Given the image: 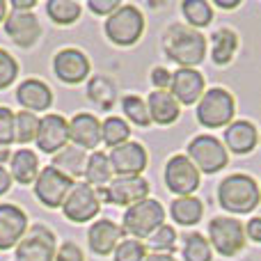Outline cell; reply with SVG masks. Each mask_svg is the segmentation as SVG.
I'll return each instance as SVG.
<instances>
[{"mask_svg":"<svg viewBox=\"0 0 261 261\" xmlns=\"http://www.w3.org/2000/svg\"><path fill=\"white\" fill-rule=\"evenodd\" d=\"M12 179H16L18 184H35L37 176H39V158H37L35 151H30V149H18L16 153L12 156Z\"/></svg>","mask_w":261,"mask_h":261,"instance_id":"cb8c5ba5","label":"cell"},{"mask_svg":"<svg viewBox=\"0 0 261 261\" xmlns=\"http://www.w3.org/2000/svg\"><path fill=\"white\" fill-rule=\"evenodd\" d=\"M165 220V211H163L161 202L156 199H142V202L128 206V211L124 213V225L122 229L128 231L133 239H149L158 227H163Z\"/></svg>","mask_w":261,"mask_h":261,"instance_id":"5b68a950","label":"cell"},{"mask_svg":"<svg viewBox=\"0 0 261 261\" xmlns=\"http://www.w3.org/2000/svg\"><path fill=\"white\" fill-rule=\"evenodd\" d=\"M170 92L179 103L193 106L204 96V76L197 69H176L172 73Z\"/></svg>","mask_w":261,"mask_h":261,"instance_id":"ac0fdd59","label":"cell"},{"mask_svg":"<svg viewBox=\"0 0 261 261\" xmlns=\"http://www.w3.org/2000/svg\"><path fill=\"white\" fill-rule=\"evenodd\" d=\"M55 261H85V259H83V252L76 243H62V248L55 254Z\"/></svg>","mask_w":261,"mask_h":261,"instance_id":"ab89813d","label":"cell"},{"mask_svg":"<svg viewBox=\"0 0 261 261\" xmlns=\"http://www.w3.org/2000/svg\"><path fill=\"white\" fill-rule=\"evenodd\" d=\"M128 135H130V128L122 117H108L103 124H101V140L113 149L126 142Z\"/></svg>","mask_w":261,"mask_h":261,"instance_id":"f546056e","label":"cell"},{"mask_svg":"<svg viewBox=\"0 0 261 261\" xmlns=\"http://www.w3.org/2000/svg\"><path fill=\"white\" fill-rule=\"evenodd\" d=\"M55 236L50 229L37 225L16 245V261H55Z\"/></svg>","mask_w":261,"mask_h":261,"instance_id":"30bf717a","label":"cell"},{"mask_svg":"<svg viewBox=\"0 0 261 261\" xmlns=\"http://www.w3.org/2000/svg\"><path fill=\"white\" fill-rule=\"evenodd\" d=\"M37 130H39V119L35 117V113H28V110H21V113L14 117V140L21 144H28L32 140H37Z\"/></svg>","mask_w":261,"mask_h":261,"instance_id":"1f68e13d","label":"cell"},{"mask_svg":"<svg viewBox=\"0 0 261 261\" xmlns=\"http://www.w3.org/2000/svg\"><path fill=\"white\" fill-rule=\"evenodd\" d=\"M184 259L186 261H211V245L197 231L184 236Z\"/></svg>","mask_w":261,"mask_h":261,"instance_id":"4dcf8cb0","label":"cell"},{"mask_svg":"<svg viewBox=\"0 0 261 261\" xmlns=\"http://www.w3.org/2000/svg\"><path fill=\"white\" fill-rule=\"evenodd\" d=\"M151 83H153L156 90H167V87L172 85V73L167 71V69H163V67H156L151 71Z\"/></svg>","mask_w":261,"mask_h":261,"instance_id":"60d3db41","label":"cell"},{"mask_svg":"<svg viewBox=\"0 0 261 261\" xmlns=\"http://www.w3.org/2000/svg\"><path fill=\"white\" fill-rule=\"evenodd\" d=\"M248 236L252 241H257V243H261V218H252L248 222Z\"/></svg>","mask_w":261,"mask_h":261,"instance_id":"b9f144b4","label":"cell"},{"mask_svg":"<svg viewBox=\"0 0 261 261\" xmlns=\"http://www.w3.org/2000/svg\"><path fill=\"white\" fill-rule=\"evenodd\" d=\"M225 142L234 153H248L257 144V128H254V124L245 122V119L231 122L225 130Z\"/></svg>","mask_w":261,"mask_h":261,"instance_id":"603a6c76","label":"cell"},{"mask_svg":"<svg viewBox=\"0 0 261 261\" xmlns=\"http://www.w3.org/2000/svg\"><path fill=\"white\" fill-rule=\"evenodd\" d=\"M69 140L76 147L85 149H96L101 142V124L94 115L90 113H81L69 122Z\"/></svg>","mask_w":261,"mask_h":261,"instance_id":"ffe728a7","label":"cell"},{"mask_svg":"<svg viewBox=\"0 0 261 261\" xmlns=\"http://www.w3.org/2000/svg\"><path fill=\"white\" fill-rule=\"evenodd\" d=\"M71 188H73V181L69 179V176H64L62 172H58L53 165L44 167L35 181L37 197H39V202L48 208L62 206L67 195L71 193Z\"/></svg>","mask_w":261,"mask_h":261,"instance_id":"ba28073f","label":"cell"},{"mask_svg":"<svg viewBox=\"0 0 261 261\" xmlns=\"http://www.w3.org/2000/svg\"><path fill=\"white\" fill-rule=\"evenodd\" d=\"M165 184L179 197H190L199 186V170L188 156H172L165 165Z\"/></svg>","mask_w":261,"mask_h":261,"instance_id":"9c48e42d","label":"cell"},{"mask_svg":"<svg viewBox=\"0 0 261 261\" xmlns=\"http://www.w3.org/2000/svg\"><path fill=\"white\" fill-rule=\"evenodd\" d=\"M28 216L14 204H0V250L18 245L25 236Z\"/></svg>","mask_w":261,"mask_h":261,"instance_id":"2e32d148","label":"cell"},{"mask_svg":"<svg viewBox=\"0 0 261 261\" xmlns=\"http://www.w3.org/2000/svg\"><path fill=\"white\" fill-rule=\"evenodd\" d=\"M218 202L225 211L250 213L261 202L259 186L248 174H229L218 186Z\"/></svg>","mask_w":261,"mask_h":261,"instance_id":"7a4b0ae2","label":"cell"},{"mask_svg":"<svg viewBox=\"0 0 261 261\" xmlns=\"http://www.w3.org/2000/svg\"><path fill=\"white\" fill-rule=\"evenodd\" d=\"M122 234L124 229L119 225H115L113 220H96L90 227L87 241H90L92 252L99 254V257H106V254L117 250V245L122 243Z\"/></svg>","mask_w":261,"mask_h":261,"instance_id":"d6986e66","label":"cell"},{"mask_svg":"<svg viewBox=\"0 0 261 261\" xmlns=\"http://www.w3.org/2000/svg\"><path fill=\"white\" fill-rule=\"evenodd\" d=\"M16 101L28 110V113H35V110H48L53 103V92L48 90V85L37 78L21 83L16 90Z\"/></svg>","mask_w":261,"mask_h":261,"instance_id":"44dd1931","label":"cell"},{"mask_svg":"<svg viewBox=\"0 0 261 261\" xmlns=\"http://www.w3.org/2000/svg\"><path fill=\"white\" fill-rule=\"evenodd\" d=\"M181 12H184V16L188 18V23L193 28L208 25L213 18V9L206 0H186V3L181 5Z\"/></svg>","mask_w":261,"mask_h":261,"instance_id":"d6a6232c","label":"cell"},{"mask_svg":"<svg viewBox=\"0 0 261 261\" xmlns=\"http://www.w3.org/2000/svg\"><path fill=\"white\" fill-rule=\"evenodd\" d=\"M5 12H7V3H5V0H0V21L5 18Z\"/></svg>","mask_w":261,"mask_h":261,"instance_id":"7dc6e473","label":"cell"},{"mask_svg":"<svg viewBox=\"0 0 261 261\" xmlns=\"http://www.w3.org/2000/svg\"><path fill=\"white\" fill-rule=\"evenodd\" d=\"M53 69L60 81L69 83V85H78L90 76V60H87L85 53H81L76 48H64L55 55Z\"/></svg>","mask_w":261,"mask_h":261,"instance_id":"5bb4252c","label":"cell"},{"mask_svg":"<svg viewBox=\"0 0 261 261\" xmlns=\"http://www.w3.org/2000/svg\"><path fill=\"white\" fill-rule=\"evenodd\" d=\"M144 30V16L135 5H122L115 14L106 18V35L113 44L130 46L142 37Z\"/></svg>","mask_w":261,"mask_h":261,"instance_id":"277c9868","label":"cell"},{"mask_svg":"<svg viewBox=\"0 0 261 261\" xmlns=\"http://www.w3.org/2000/svg\"><path fill=\"white\" fill-rule=\"evenodd\" d=\"M213 39V50H211V60L216 64H227L236 53V46H239V39L231 30L222 28V30H216L211 35Z\"/></svg>","mask_w":261,"mask_h":261,"instance_id":"4316f807","label":"cell"},{"mask_svg":"<svg viewBox=\"0 0 261 261\" xmlns=\"http://www.w3.org/2000/svg\"><path fill=\"white\" fill-rule=\"evenodd\" d=\"M85 165H87V156H85V151H83L81 147H64L60 153H55V158H53V167L58 172H62L64 176H69V179H76V176H81V174H85Z\"/></svg>","mask_w":261,"mask_h":261,"instance_id":"d4e9b609","label":"cell"},{"mask_svg":"<svg viewBox=\"0 0 261 261\" xmlns=\"http://www.w3.org/2000/svg\"><path fill=\"white\" fill-rule=\"evenodd\" d=\"M110 167L113 174L119 176H140L147 167V151L140 142H124L110 151Z\"/></svg>","mask_w":261,"mask_h":261,"instance_id":"4fadbf2b","label":"cell"},{"mask_svg":"<svg viewBox=\"0 0 261 261\" xmlns=\"http://www.w3.org/2000/svg\"><path fill=\"white\" fill-rule=\"evenodd\" d=\"M35 0H12V9L14 12H30L35 7Z\"/></svg>","mask_w":261,"mask_h":261,"instance_id":"ee69618b","label":"cell"},{"mask_svg":"<svg viewBox=\"0 0 261 261\" xmlns=\"http://www.w3.org/2000/svg\"><path fill=\"white\" fill-rule=\"evenodd\" d=\"M7 156H9V151H5V149H0V163H3Z\"/></svg>","mask_w":261,"mask_h":261,"instance_id":"c3c4849f","label":"cell"},{"mask_svg":"<svg viewBox=\"0 0 261 261\" xmlns=\"http://www.w3.org/2000/svg\"><path fill=\"white\" fill-rule=\"evenodd\" d=\"M99 195L90 184H73L71 193L62 204L64 216L71 222H87L99 216Z\"/></svg>","mask_w":261,"mask_h":261,"instance_id":"7c38bea8","label":"cell"},{"mask_svg":"<svg viewBox=\"0 0 261 261\" xmlns=\"http://www.w3.org/2000/svg\"><path fill=\"white\" fill-rule=\"evenodd\" d=\"M172 218H174L179 225H195V222H199V218H202V202H199L197 197H176L174 202H172Z\"/></svg>","mask_w":261,"mask_h":261,"instance_id":"83f0119b","label":"cell"},{"mask_svg":"<svg viewBox=\"0 0 261 261\" xmlns=\"http://www.w3.org/2000/svg\"><path fill=\"white\" fill-rule=\"evenodd\" d=\"M99 197H106L110 204L117 206H133V204L147 199L149 184L142 176H117L108 184V188H99Z\"/></svg>","mask_w":261,"mask_h":261,"instance_id":"8fae6325","label":"cell"},{"mask_svg":"<svg viewBox=\"0 0 261 261\" xmlns=\"http://www.w3.org/2000/svg\"><path fill=\"white\" fill-rule=\"evenodd\" d=\"M147 108L149 115H151V122L161 124V126H167V124L176 122L179 119V101L174 99L170 90H156L149 94L147 99Z\"/></svg>","mask_w":261,"mask_h":261,"instance_id":"7402d4cb","label":"cell"},{"mask_svg":"<svg viewBox=\"0 0 261 261\" xmlns=\"http://www.w3.org/2000/svg\"><path fill=\"white\" fill-rule=\"evenodd\" d=\"M147 259V248L138 239H124L115 250V261H144Z\"/></svg>","mask_w":261,"mask_h":261,"instance_id":"d590c367","label":"cell"},{"mask_svg":"<svg viewBox=\"0 0 261 261\" xmlns=\"http://www.w3.org/2000/svg\"><path fill=\"white\" fill-rule=\"evenodd\" d=\"M216 5L218 7H225V9H234V7H239V0H234V3H231V0H216Z\"/></svg>","mask_w":261,"mask_h":261,"instance_id":"bcb514c9","label":"cell"},{"mask_svg":"<svg viewBox=\"0 0 261 261\" xmlns=\"http://www.w3.org/2000/svg\"><path fill=\"white\" fill-rule=\"evenodd\" d=\"M9 188H12V174L0 165V195H5Z\"/></svg>","mask_w":261,"mask_h":261,"instance_id":"7bdbcfd3","label":"cell"},{"mask_svg":"<svg viewBox=\"0 0 261 261\" xmlns=\"http://www.w3.org/2000/svg\"><path fill=\"white\" fill-rule=\"evenodd\" d=\"M149 245L156 250V254H170L176 245V231L174 227L163 225L149 236Z\"/></svg>","mask_w":261,"mask_h":261,"instance_id":"e575fe53","label":"cell"},{"mask_svg":"<svg viewBox=\"0 0 261 261\" xmlns=\"http://www.w3.org/2000/svg\"><path fill=\"white\" fill-rule=\"evenodd\" d=\"M14 117L16 115L9 108H0V149L14 142Z\"/></svg>","mask_w":261,"mask_h":261,"instance_id":"74e56055","label":"cell"},{"mask_svg":"<svg viewBox=\"0 0 261 261\" xmlns=\"http://www.w3.org/2000/svg\"><path fill=\"white\" fill-rule=\"evenodd\" d=\"M85 179L92 188H108V184L113 181V167H110V158L106 153L94 151L87 158Z\"/></svg>","mask_w":261,"mask_h":261,"instance_id":"484cf974","label":"cell"},{"mask_svg":"<svg viewBox=\"0 0 261 261\" xmlns=\"http://www.w3.org/2000/svg\"><path fill=\"white\" fill-rule=\"evenodd\" d=\"M234 113V96L222 87H213V90L204 92V96L197 103V122L206 128H222L227 124H231Z\"/></svg>","mask_w":261,"mask_h":261,"instance_id":"3957f363","label":"cell"},{"mask_svg":"<svg viewBox=\"0 0 261 261\" xmlns=\"http://www.w3.org/2000/svg\"><path fill=\"white\" fill-rule=\"evenodd\" d=\"M208 239H211V245L216 248L218 254L234 257L245 245V229L234 218H213L208 222Z\"/></svg>","mask_w":261,"mask_h":261,"instance_id":"52a82bcc","label":"cell"},{"mask_svg":"<svg viewBox=\"0 0 261 261\" xmlns=\"http://www.w3.org/2000/svg\"><path fill=\"white\" fill-rule=\"evenodd\" d=\"M46 12H48V16L53 18L58 25H71L73 21L81 18L83 7L78 3H73V0H48Z\"/></svg>","mask_w":261,"mask_h":261,"instance_id":"f1b7e54d","label":"cell"},{"mask_svg":"<svg viewBox=\"0 0 261 261\" xmlns=\"http://www.w3.org/2000/svg\"><path fill=\"white\" fill-rule=\"evenodd\" d=\"M122 108H124V115L130 119L133 124L138 126H149L151 124V115H149V108L140 96H124L122 99Z\"/></svg>","mask_w":261,"mask_h":261,"instance_id":"836d02e7","label":"cell"},{"mask_svg":"<svg viewBox=\"0 0 261 261\" xmlns=\"http://www.w3.org/2000/svg\"><path fill=\"white\" fill-rule=\"evenodd\" d=\"M5 32L9 35V39L14 41L16 46H32L41 35V25L37 21V16L32 12H14L7 16L5 21Z\"/></svg>","mask_w":261,"mask_h":261,"instance_id":"e0dca14e","label":"cell"},{"mask_svg":"<svg viewBox=\"0 0 261 261\" xmlns=\"http://www.w3.org/2000/svg\"><path fill=\"white\" fill-rule=\"evenodd\" d=\"M144 261H176V259L172 257V254H156L153 252V254H147V259Z\"/></svg>","mask_w":261,"mask_h":261,"instance_id":"f6af8a7d","label":"cell"},{"mask_svg":"<svg viewBox=\"0 0 261 261\" xmlns=\"http://www.w3.org/2000/svg\"><path fill=\"white\" fill-rule=\"evenodd\" d=\"M163 50L181 69H193L206 55V39L195 28L174 23L167 28L165 37H163Z\"/></svg>","mask_w":261,"mask_h":261,"instance_id":"6da1fadb","label":"cell"},{"mask_svg":"<svg viewBox=\"0 0 261 261\" xmlns=\"http://www.w3.org/2000/svg\"><path fill=\"white\" fill-rule=\"evenodd\" d=\"M188 158L195 163L199 172H206V174H216L222 167L227 165L229 156H227V149L220 144V140L213 138V135H197V138L190 140L188 144Z\"/></svg>","mask_w":261,"mask_h":261,"instance_id":"8992f818","label":"cell"},{"mask_svg":"<svg viewBox=\"0 0 261 261\" xmlns=\"http://www.w3.org/2000/svg\"><path fill=\"white\" fill-rule=\"evenodd\" d=\"M18 76V64L7 50L0 48V90L9 87Z\"/></svg>","mask_w":261,"mask_h":261,"instance_id":"8d00e7d4","label":"cell"},{"mask_svg":"<svg viewBox=\"0 0 261 261\" xmlns=\"http://www.w3.org/2000/svg\"><path fill=\"white\" fill-rule=\"evenodd\" d=\"M119 7H122L119 0H90V9L94 14H99V16H110V14H115Z\"/></svg>","mask_w":261,"mask_h":261,"instance_id":"f35d334b","label":"cell"},{"mask_svg":"<svg viewBox=\"0 0 261 261\" xmlns=\"http://www.w3.org/2000/svg\"><path fill=\"white\" fill-rule=\"evenodd\" d=\"M35 142L44 153L62 151L69 142V122L60 115H46L44 119H39Z\"/></svg>","mask_w":261,"mask_h":261,"instance_id":"9a60e30c","label":"cell"}]
</instances>
